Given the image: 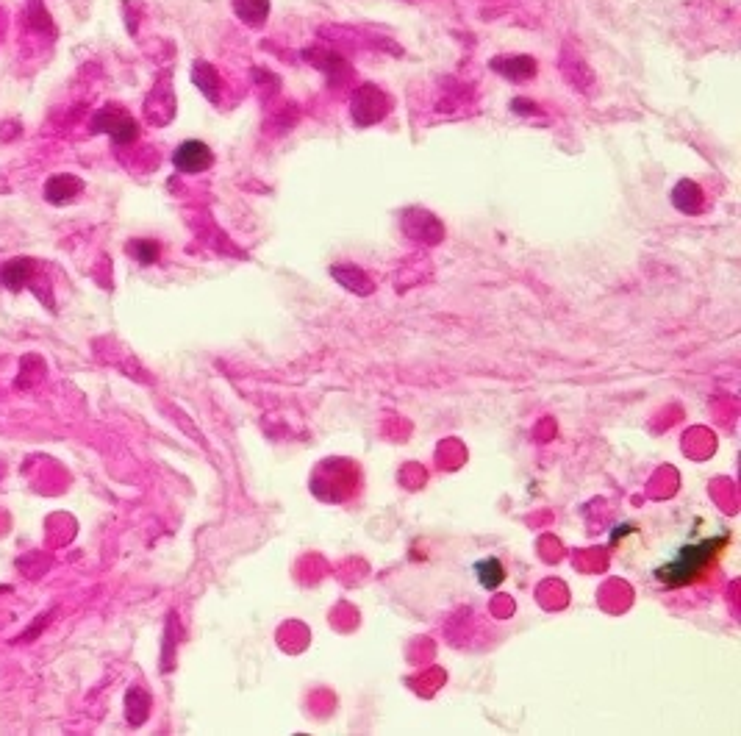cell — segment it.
I'll use <instances>...</instances> for the list:
<instances>
[{
  "label": "cell",
  "mask_w": 741,
  "mask_h": 736,
  "mask_svg": "<svg viewBox=\"0 0 741 736\" xmlns=\"http://www.w3.org/2000/svg\"><path fill=\"white\" fill-rule=\"evenodd\" d=\"M50 617H53V612H48V614H42V617H37V620H34V623H37V625H34L31 631H25L23 637L17 639V642H31V639H37L39 637V631H42V628H45V625L50 623Z\"/></svg>",
  "instance_id": "17"
},
{
  "label": "cell",
  "mask_w": 741,
  "mask_h": 736,
  "mask_svg": "<svg viewBox=\"0 0 741 736\" xmlns=\"http://www.w3.org/2000/svg\"><path fill=\"white\" fill-rule=\"evenodd\" d=\"M331 275H334L342 287L350 289L353 295H372L375 292V284L370 281V275H364V270L353 267V264H334Z\"/></svg>",
  "instance_id": "9"
},
{
  "label": "cell",
  "mask_w": 741,
  "mask_h": 736,
  "mask_svg": "<svg viewBox=\"0 0 741 736\" xmlns=\"http://www.w3.org/2000/svg\"><path fill=\"white\" fill-rule=\"evenodd\" d=\"M37 273V262L34 259H12L0 267V284L9 289H23L31 284V278Z\"/></svg>",
  "instance_id": "8"
},
{
  "label": "cell",
  "mask_w": 741,
  "mask_h": 736,
  "mask_svg": "<svg viewBox=\"0 0 741 736\" xmlns=\"http://www.w3.org/2000/svg\"><path fill=\"white\" fill-rule=\"evenodd\" d=\"M475 573L481 578V584L486 589H497L503 581H506V570L497 559H486V562L475 564Z\"/></svg>",
  "instance_id": "14"
},
{
  "label": "cell",
  "mask_w": 741,
  "mask_h": 736,
  "mask_svg": "<svg viewBox=\"0 0 741 736\" xmlns=\"http://www.w3.org/2000/svg\"><path fill=\"white\" fill-rule=\"evenodd\" d=\"M669 200L683 214L703 212V189L697 187L694 181H689V178H683L678 187L669 192Z\"/></svg>",
  "instance_id": "10"
},
{
  "label": "cell",
  "mask_w": 741,
  "mask_h": 736,
  "mask_svg": "<svg viewBox=\"0 0 741 736\" xmlns=\"http://www.w3.org/2000/svg\"><path fill=\"white\" fill-rule=\"evenodd\" d=\"M234 14L250 28H261L270 17V0H231Z\"/></svg>",
  "instance_id": "11"
},
{
  "label": "cell",
  "mask_w": 741,
  "mask_h": 736,
  "mask_svg": "<svg viewBox=\"0 0 741 736\" xmlns=\"http://www.w3.org/2000/svg\"><path fill=\"white\" fill-rule=\"evenodd\" d=\"M92 131L109 134L114 145H131L139 137V125H136L134 117H128L120 109H100L92 117Z\"/></svg>",
  "instance_id": "3"
},
{
  "label": "cell",
  "mask_w": 741,
  "mask_h": 736,
  "mask_svg": "<svg viewBox=\"0 0 741 736\" xmlns=\"http://www.w3.org/2000/svg\"><path fill=\"white\" fill-rule=\"evenodd\" d=\"M728 542V534L714 539H705V542H697V545H686V548L678 550V556L672 559L664 567L655 570V578L667 587H683V584H692L694 578H700L705 573V567L714 562L719 556V550L725 548Z\"/></svg>",
  "instance_id": "1"
},
{
  "label": "cell",
  "mask_w": 741,
  "mask_h": 736,
  "mask_svg": "<svg viewBox=\"0 0 741 736\" xmlns=\"http://www.w3.org/2000/svg\"><path fill=\"white\" fill-rule=\"evenodd\" d=\"M492 70L508 78V81L522 84V81H531L536 75V59L525 56V53L522 56H497V59H492Z\"/></svg>",
  "instance_id": "7"
},
{
  "label": "cell",
  "mask_w": 741,
  "mask_h": 736,
  "mask_svg": "<svg viewBox=\"0 0 741 736\" xmlns=\"http://www.w3.org/2000/svg\"><path fill=\"white\" fill-rule=\"evenodd\" d=\"M403 228H406L408 237L422 239V242H428V245H433V242H439V239L445 237V231H442L439 220H436L433 214L420 212V209H414V212L406 214V223H403Z\"/></svg>",
  "instance_id": "6"
},
{
  "label": "cell",
  "mask_w": 741,
  "mask_h": 736,
  "mask_svg": "<svg viewBox=\"0 0 741 736\" xmlns=\"http://www.w3.org/2000/svg\"><path fill=\"white\" fill-rule=\"evenodd\" d=\"M173 164L181 170V173H203L214 164V156H211L209 145H203L198 139H189L184 145H178V150L173 153Z\"/></svg>",
  "instance_id": "4"
},
{
  "label": "cell",
  "mask_w": 741,
  "mask_h": 736,
  "mask_svg": "<svg viewBox=\"0 0 741 736\" xmlns=\"http://www.w3.org/2000/svg\"><path fill=\"white\" fill-rule=\"evenodd\" d=\"M192 81H195V87L211 103H217V98H220V75H217V70L209 62H195V67H192Z\"/></svg>",
  "instance_id": "12"
},
{
  "label": "cell",
  "mask_w": 741,
  "mask_h": 736,
  "mask_svg": "<svg viewBox=\"0 0 741 736\" xmlns=\"http://www.w3.org/2000/svg\"><path fill=\"white\" fill-rule=\"evenodd\" d=\"M389 109H392V100H389V95L381 87H375V84H361L353 92V100H350V112H353L356 125L381 123L383 117L389 114Z\"/></svg>",
  "instance_id": "2"
},
{
  "label": "cell",
  "mask_w": 741,
  "mask_h": 736,
  "mask_svg": "<svg viewBox=\"0 0 741 736\" xmlns=\"http://www.w3.org/2000/svg\"><path fill=\"white\" fill-rule=\"evenodd\" d=\"M84 192V181L78 175H53L45 184V200L53 206H64V203H73L78 195Z\"/></svg>",
  "instance_id": "5"
},
{
  "label": "cell",
  "mask_w": 741,
  "mask_h": 736,
  "mask_svg": "<svg viewBox=\"0 0 741 736\" xmlns=\"http://www.w3.org/2000/svg\"><path fill=\"white\" fill-rule=\"evenodd\" d=\"M39 378H45V364L39 356H25L23 364H20V381H17V387H31V384H37Z\"/></svg>",
  "instance_id": "15"
},
{
  "label": "cell",
  "mask_w": 741,
  "mask_h": 736,
  "mask_svg": "<svg viewBox=\"0 0 741 736\" xmlns=\"http://www.w3.org/2000/svg\"><path fill=\"white\" fill-rule=\"evenodd\" d=\"M131 253L142 264H153L159 259V245L150 242V239H136V242H131Z\"/></svg>",
  "instance_id": "16"
},
{
  "label": "cell",
  "mask_w": 741,
  "mask_h": 736,
  "mask_svg": "<svg viewBox=\"0 0 741 736\" xmlns=\"http://www.w3.org/2000/svg\"><path fill=\"white\" fill-rule=\"evenodd\" d=\"M148 706L150 698L142 692L139 687L128 689V698H125V712H128V723H145V717H148Z\"/></svg>",
  "instance_id": "13"
}]
</instances>
